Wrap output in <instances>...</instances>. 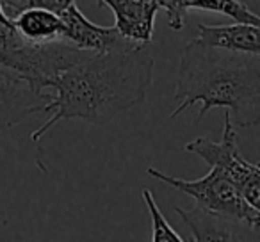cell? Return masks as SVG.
<instances>
[{"instance_id": "6da1fadb", "label": "cell", "mask_w": 260, "mask_h": 242, "mask_svg": "<svg viewBox=\"0 0 260 242\" xmlns=\"http://www.w3.org/2000/svg\"><path fill=\"white\" fill-rule=\"evenodd\" d=\"M153 55L146 47L89 54L55 75L50 89L55 96L45 105L50 118L30 134V141L41 137L59 121L82 119L105 125L146 100L153 80Z\"/></svg>"}, {"instance_id": "8992f818", "label": "cell", "mask_w": 260, "mask_h": 242, "mask_svg": "<svg viewBox=\"0 0 260 242\" xmlns=\"http://www.w3.org/2000/svg\"><path fill=\"white\" fill-rule=\"evenodd\" d=\"M57 16L64 27L61 41L79 52L107 54V52L136 48V45L123 40L114 27L96 25L89 18H86L79 6L72 0H66L64 8L57 13Z\"/></svg>"}, {"instance_id": "7c38bea8", "label": "cell", "mask_w": 260, "mask_h": 242, "mask_svg": "<svg viewBox=\"0 0 260 242\" xmlns=\"http://www.w3.org/2000/svg\"><path fill=\"white\" fill-rule=\"evenodd\" d=\"M143 199L152 217V242H185L166 221L150 189H143Z\"/></svg>"}, {"instance_id": "3957f363", "label": "cell", "mask_w": 260, "mask_h": 242, "mask_svg": "<svg viewBox=\"0 0 260 242\" xmlns=\"http://www.w3.org/2000/svg\"><path fill=\"white\" fill-rule=\"evenodd\" d=\"M62 41L34 45L25 41L15 27L0 25V77L2 82L23 84L36 93H47L59 72L87 57Z\"/></svg>"}, {"instance_id": "52a82bcc", "label": "cell", "mask_w": 260, "mask_h": 242, "mask_svg": "<svg viewBox=\"0 0 260 242\" xmlns=\"http://www.w3.org/2000/svg\"><path fill=\"white\" fill-rule=\"evenodd\" d=\"M182 223L192 233V242H260V228L228 219L202 209H175Z\"/></svg>"}, {"instance_id": "4fadbf2b", "label": "cell", "mask_w": 260, "mask_h": 242, "mask_svg": "<svg viewBox=\"0 0 260 242\" xmlns=\"http://www.w3.org/2000/svg\"><path fill=\"white\" fill-rule=\"evenodd\" d=\"M159 8L160 11L166 13L168 23L173 30H182L185 25V18H187V13L182 8L180 0H159Z\"/></svg>"}, {"instance_id": "ba28073f", "label": "cell", "mask_w": 260, "mask_h": 242, "mask_svg": "<svg viewBox=\"0 0 260 242\" xmlns=\"http://www.w3.org/2000/svg\"><path fill=\"white\" fill-rule=\"evenodd\" d=\"M114 15V29L136 47H148L153 40L155 15L160 11L159 0H98Z\"/></svg>"}, {"instance_id": "5bb4252c", "label": "cell", "mask_w": 260, "mask_h": 242, "mask_svg": "<svg viewBox=\"0 0 260 242\" xmlns=\"http://www.w3.org/2000/svg\"><path fill=\"white\" fill-rule=\"evenodd\" d=\"M0 25H4V27H11V25H13V23L9 22L8 18H6L4 11H2V8H0Z\"/></svg>"}, {"instance_id": "5b68a950", "label": "cell", "mask_w": 260, "mask_h": 242, "mask_svg": "<svg viewBox=\"0 0 260 242\" xmlns=\"http://www.w3.org/2000/svg\"><path fill=\"white\" fill-rule=\"evenodd\" d=\"M185 152L194 153L205 160L210 169H217L226 175L241 192L242 199L249 206L258 210L260 203V167L258 164L248 162L239 152L237 134L230 121V114L224 111V130L219 143L207 137H196L184 146Z\"/></svg>"}, {"instance_id": "277c9868", "label": "cell", "mask_w": 260, "mask_h": 242, "mask_svg": "<svg viewBox=\"0 0 260 242\" xmlns=\"http://www.w3.org/2000/svg\"><path fill=\"white\" fill-rule=\"evenodd\" d=\"M146 173L155 180L173 187L175 191L191 196L196 201V209L217 214V216L228 217V219L241 221L253 228H260V210L249 206L242 199L237 185L221 171L210 169L205 177L198 178V180L170 177V175L160 173L155 167H148Z\"/></svg>"}, {"instance_id": "30bf717a", "label": "cell", "mask_w": 260, "mask_h": 242, "mask_svg": "<svg viewBox=\"0 0 260 242\" xmlns=\"http://www.w3.org/2000/svg\"><path fill=\"white\" fill-rule=\"evenodd\" d=\"M52 94L36 93L23 84L0 82V135L11 130L29 116L43 112Z\"/></svg>"}, {"instance_id": "9c48e42d", "label": "cell", "mask_w": 260, "mask_h": 242, "mask_svg": "<svg viewBox=\"0 0 260 242\" xmlns=\"http://www.w3.org/2000/svg\"><path fill=\"white\" fill-rule=\"evenodd\" d=\"M196 45L216 50L235 52V54L260 55V27L241 25H198V36L194 38Z\"/></svg>"}, {"instance_id": "8fae6325", "label": "cell", "mask_w": 260, "mask_h": 242, "mask_svg": "<svg viewBox=\"0 0 260 242\" xmlns=\"http://www.w3.org/2000/svg\"><path fill=\"white\" fill-rule=\"evenodd\" d=\"M182 8L185 13L189 11H209L219 13L228 18H232L235 23L241 25L260 27V18L256 13H253L248 8V4L241 0H180Z\"/></svg>"}, {"instance_id": "7a4b0ae2", "label": "cell", "mask_w": 260, "mask_h": 242, "mask_svg": "<svg viewBox=\"0 0 260 242\" xmlns=\"http://www.w3.org/2000/svg\"><path fill=\"white\" fill-rule=\"evenodd\" d=\"M178 118L200 103L198 121L210 109H224L232 125L253 127L260 121V55L235 54L200 47L194 41L180 54L175 82Z\"/></svg>"}]
</instances>
